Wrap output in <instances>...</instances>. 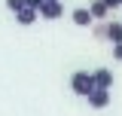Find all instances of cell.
<instances>
[{"instance_id": "1", "label": "cell", "mask_w": 122, "mask_h": 116, "mask_svg": "<svg viewBox=\"0 0 122 116\" xmlns=\"http://www.w3.org/2000/svg\"><path fill=\"white\" fill-rule=\"evenodd\" d=\"M92 89H95V79H92V70H73L70 73V92L86 98Z\"/></svg>"}, {"instance_id": "2", "label": "cell", "mask_w": 122, "mask_h": 116, "mask_svg": "<svg viewBox=\"0 0 122 116\" xmlns=\"http://www.w3.org/2000/svg\"><path fill=\"white\" fill-rule=\"evenodd\" d=\"M86 101H89L92 110H104V107H110V92L107 89H92L86 95Z\"/></svg>"}, {"instance_id": "3", "label": "cell", "mask_w": 122, "mask_h": 116, "mask_svg": "<svg viewBox=\"0 0 122 116\" xmlns=\"http://www.w3.org/2000/svg\"><path fill=\"white\" fill-rule=\"evenodd\" d=\"M92 79H95V89H107V92H110L113 83H116L110 67H98V70H92Z\"/></svg>"}, {"instance_id": "4", "label": "cell", "mask_w": 122, "mask_h": 116, "mask_svg": "<svg viewBox=\"0 0 122 116\" xmlns=\"http://www.w3.org/2000/svg\"><path fill=\"white\" fill-rule=\"evenodd\" d=\"M70 21H73L76 28H92V25H95V18H92V12H89V6H76L73 12H70Z\"/></svg>"}, {"instance_id": "5", "label": "cell", "mask_w": 122, "mask_h": 116, "mask_svg": "<svg viewBox=\"0 0 122 116\" xmlns=\"http://www.w3.org/2000/svg\"><path fill=\"white\" fill-rule=\"evenodd\" d=\"M61 15H64V3H61V0L40 6V18H46V21H55V18H61Z\"/></svg>"}, {"instance_id": "6", "label": "cell", "mask_w": 122, "mask_h": 116, "mask_svg": "<svg viewBox=\"0 0 122 116\" xmlns=\"http://www.w3.org/2000/svg\"><path fill=\"white\" fill-rule=\"evenodd\" d=\"M37 18H40V12H37V9H30V6H25V9H18V12H15V21H18L21 28H28V25H34Z\"/></svg>"}, {"instance_id": "7", "label": "cell", "mask_w": 122, "mask_h": 116, "mask_svg": "<svg viewBox=\"0 0 122 116\" xmlns=\"http://www.w3.org/2000/svg\"><path fill=\"white\" fill-rule=\"evenodd\" d=\"M89 12H92V18H95V21H101V18H107V15H110V9H107L104 0H92V3H89Z\"/></svg>"}, {"instance_id": "8", "label": "cell", "mask_w": 122, "mask_h": 116, "mask_svg": "<svg viewBox=\"0 0 122 116\" xmlns=\"http://www.w3.org/2000/svg\"><path fill=\"white\" fill-rule=\"evenodd\" d=\"M107 40L110 43H122V21H107Z\"/></svg>"}, {"instance_id": "9", "label": "cell", "mask_w": 122, "mask_h": 116, "mask_svg": "<svg viewBox=\"0 0 122 116\" xmlns=\"http://www.w3.org/2000/svg\"><path fill=\"white\" fill-rule=\"evenodd\" d=\"M28 6V0H6V9L9 12H18V9H25Z\"/></svg>"}, {"instance_id": "10", "label": "cell", "mask_w": 122, "mask_h": 116, "mask_svg": "<svg viewBox=\"0 0 122 116\" xmlns=\"http://www.w3.org/2000/svg\"><path fill=\"white\" fill-rule=\"evenodd\" d=\"M113 61H122V43H113Z\"/></svg>"}, {"instance_id": "11", "label": "cell", "mask_w": 122, "mask_h": 116, "mask_svg": "<svg viewBox=\"0 0 122 116\" xmlns=\"http://www.w3.org/2000/svg\"><path fill=\"white\" fill-rule=\"evenodd\" d=\"M104 3H107V9H119L122 6V0H104Z\"/></svg>"}, {"instance_id": "12", "label": "cell", "mask_w": 122, "mask_h": 116, "mask_svg": "<svg viewBox=\"0 0 122 116\" xmlns=\"http://www.w3.org/2000/svg\"><path fill=\"white\" fill-rule=\"evenodd\" d=\"M28 6H30V9H37V12H40V6H43V0H28Z\"/></svg>"}, {"instance_id": "13", "label": "cell", "mask_w": 122, "mask_h": 116, "mask_svg": "<svg viewBox=\"0 0 122 116\" xmlns=\"http://www.w3.org/2000/svg\"><path fill=\"white\" fill-rule=\"evenodd\" d=\"M43 3H55V0H43Z\"/></svg>"}]
</instances>
